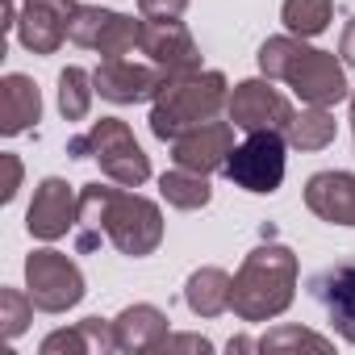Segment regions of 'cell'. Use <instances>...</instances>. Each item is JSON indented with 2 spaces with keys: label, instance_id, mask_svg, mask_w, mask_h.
I'll list each match as a JSON object with an SVG mask.
<instances>
[{
  "label": "cell",
  "instance_id": "obj_18",
  "mask_svg": "<svg viewBox=\"0 0 355 355\" xmlns=\"http://www.w3.org/2000/svg\"><path fill=\"white\" fill-rule=\"evenodd\" d=\"M38 117H42V92L30 76L13 71L0 80V134L17 138V134L34 130Z\"/></svg>",
  "mask_w": 355,
  "mask_h": 355
},
{
  "label": "cell",
  "instance_id": "obj_17",
  "mask_svg": "<svg viewBox=\"0 0 355 355\" xmlns=\"http://www.w3.org/2000/svg\"><path fill=\"white\" fill-rule=\"evenodd\" d=\"M171 326H167V313L159 305H130L113 318V343L117 351H130V355H142V351H159L167 343Z\"/></svg>",
  "mask_w": 355,
  "mask_h": 355
},
{
  "label": "cell",
  "instance_id": "obj_28",
  "mask_svg": "<svg viewBox=\"0 0 355 355\" xmlns=\"http://www.w3.org/2000/svg\"><path fill=\"white\" fill-rule=\"evenodd\" d=\"M17 189H21V159L5 155V189H0V201H13Z\"/></svg>",
  "mask_w": 355,
  "mask_h": 355
},
{
  "label": "cell",
  "instance_id": "obj_21",
  "mask_svg": "<svg viewBox=\"0 0 355 355\" xmlns=\"http://www.w3.org/2000/svg\"><path fill=\"white\" fill-rule=\"evenodd\" d=\"M159 193H163V201H167L171 209H184V214L205 209V205H209V197H214L209 180H205L201 171H189V167L163 171V175H159Z\"/></svg>",
  "mask_w": 355,
  "mask_h": 355
},
{
  "label": "cell",
  "instance_id": "obj_13",
  "mask_svg": "<svg viewBox=\"0 0 355 355\" xmlns=\"http://www.w3.org/2000/svg\"><path fill=\"white\" fill-rule=\"evenodd\" d=\"M76 222H80V193H71V184L59 180V175H46V180L34 189L26 230L34 239H42V243H55L67 230H76Z\"/></svg>",
  "mask_w": 355,
  "mask_h": 355
},
{
  "label": "cell",
  "instance_id": "obj_10",
  "mask_svg": "<svg viewBox=\"0 0 355 355\" xmlns=\"http://www.w3.org/2000/svg\"><path fill=\"white\" fill-rule=\"evenodd\" d=\"M138 51L146 55V63H155L159 71L171 76H184V71H201V46L189 34V26L175 17V21H146L142 17V42Z\"/></svg>",
  "mask_w": 355,
  "mask_h": 355
},
{
  "label": "cell",
  "instance_id": "obj_29",
  "mask_svg": "<svg viewBox=\"0 0 355 355\" xmlns=\"http://www.w3.org/2000/svg\"><path fill=\"white\" fill-rule=\"evenodd\" d=\"M175 347H184V351H214V343L205 334H167L163 351H175Z\"/></svg>",
  "mask_w": 355,
  "mask_h": 355
},
{
  "label": "cell",
  "instance_id": "obj_24",
  "mask_svg": "<svg viewBox=\"0 0 355 355\" xmlns=\"http://www.w3.org/2000/svg\"><path fill=\"white\" fill-rule=\"evenodd\" d=\"M34 309H38V305H34L30 293H21V288H0V334H5V338L26 334Z\"/></svg>",
  "mask_w": 355,
  "mask_h": 355
},
{
  "label": "cell",
  "instance_id": "obj_25",
  "mask_svg": "<svg viewBox=\"0 0 355 355\" xmlns=\"http://www.w3.org/2000/svg\"><path fill=\"white\" fill-rule=\"evenodd\" d=\"M288 347L330 351V338H322V334H313V330H301V326H276V330H268V334L255 343V351H288Z\"/></svg>",
  "mask_w": 355,
  "mask_h": 355
},
{
  "label": "cell",
  "instance_id": "obj_19",
  "mask_svg": "<svg viewBox=\"0 0 355 355\" xmlns=\"http://www.w3.org/2000/svg\"><path fill=\"white\" fill-rule=\"evenodd\" d=\"M230 293H234V276L226 268H197L184 284V305L197 318H218L230 309Z\"/></svg>",
  "mask_w": 355,
  "mask_h": 355
},
{
  "label": "cell",
  "instance_id": "obj_7",
  "mask_svg": "<svg viewBox=\"0 0 355 355\" xmlns=\"http://www.w3.org/2000/svg\"><path fill=\"white\" fill-rule=\"evenodd\" d=\"M26 293L34 297V305L42 313H67L84 301L88 288H84V272L71 255L42 247L26 259Z\"/></svg>",
  "mask_w": 355,
  "mask_h": 355
},
{
  "label": "cell",
  "instance_id": "obj_11",
  "mask_svg": "<svg viewBox=\"0 0 355 355\" xmlns=\"http://www.w3.org/2000/svg\"><path fill=\"white\" fill-rule=\"evenodd\" d=\"M92 84L113 105H138V101L159 96V88L167 84V71H159L155 63H134L130 55H121V59H101V67L92 71Z\"/></svg>",
  "mask_w": 355,
  "mask_h": 355
},
{
  "label": "cell",
  "instance_id": "obj_8",
  "mask_svg": "<svg viewBox=\"0 0 355 355\" xmlns=\"http://www.w3.org/2000/svg\"><path fill=\"white\" fill-rule=\"evenodd\" d=\"M67 42H76L84 51H96L101 59H121V55L138 51L142 21H134L125 13H113V9L80 5L76 17H71V26H67Z\"/></svg>",
  "mask_w": 355,
  "mask_h": 355
},
{
  "label": "cell",
  "instance_id": "obj_15",
  "mask_svg": "<svg viewBox=\"0 0 355 355\" xmlns=\"http://www.w3.org/2000/svg\"><path fill=\"white\" fill-rule=\"evenodd\" d=\"M309 293H313V301L326 309L330 326L355 347V259H343V263L322 268V272L309 280Z\"/></svg>",
  "mask_w": 355,
  "mask_h": 355
},
{
  "label": "cell",
  "instance_id": "obj_4",
  "mask_svg": "<svg viewBox=\"0 0 355 355\" xmlns=\"http://www.w3.org/2000/svg\"><path fill=\"white\" fill-rule=\"evenodd\" d=\"M230 101V84L222 71H184V76H171L155 105H150V134L159 142H171L180 138L184 130L201 125V121H214Z\"/></svg>",
  "mask_w": 355,
  "mask_h": 355
},
{
  "label": "cell",
  "instance_id": "obj_31",
  "mask_svg": "<svg viewBox=\"0 0 355 355\" xmlns=\"http://www.w3.org/2000/svg\"><path fill=\"white\" fill-rule=\"evenodd\" d=\"M351 134H355V92H351Z\"/></svg>",
  "mask_w": 355,
  "mask_h": 355
},
{
  "label": "cell",
  "instance_id": "obj_1",
  "mask_svg": "<svg viewBox=\"0 0 355 355\" xmlns=\"http://www.w3.org/2000/svg\"><path fill=\"white\" fill-rule=\"evenodd\" d=\"M76 251L88 255L96 247H117L130 259L159 251L163 243V214L150 197L130 193L125 184H84L80 189V222H76Z\"/></svg>",
  "mask_w": 355,
  "mask_h": 355
},
{
  "label": "cell",
  "instance_id": "obj_14",
  "mask_svg": "<svg viewBox=\"0 0 355 355\" xmlns=\"http://www.w3.org/2000/svg\"><path fill=\"white\" fill-rule=\"evenodd\" d=\"M76 0H21L17 9V38L34 55H55L67 42V26L76 17Z\"/></svg>",
  "mask_w": 355,
  "mask_h": 355
},
{
  "label": "cell",
  "instance_id": "obj_23",
  "mask_svg": "<svg viewBox=\"0 0 355 355\" xmlns=\"http://www.w3.org/2000/svg\"><path fill=\"white\" fill-rule=\"evenodd\" d=\"M92 96H96L92 71L67 67V71L59 76V113H63V121H84L88 109H92Z\"/></svg>",
  "mask_w": 355,
  "mask_h": 355
},
{
  "label": "cell",
  "instance_id": "obj_30",
  "mask_svg": "<svg viewBox=\"0 0 355 355\" xmlns=\"http://www.w3.org/2000/svg\"><path fill=\"white\" fill-rule=\"evenodd\" d=\"M338 59H343L347 67H355V13H351V21L343 26V38H338Z\"/></svg>",
  "mask_w": 355,
  "mask_h": 355
},
{
  "label": "cell",
  "instance_id": "obj_27",
  "mask_svg": "<svg viewBox=\"0 0 355 355\" xmlns=\"http://www.w3.org/2000/svg\"><path fill=\"white\" fill-rule=\"evenodd\" d=\"M189 9V0H138V13L146 21H175V17H184Z\"/></svg>",
  "mask_w": 355,
  "mask_h": 355
},
{
  "label": "cell",
  "instance_id": "obj_22",
  "mask_svg": "<svg viewBox=\"0 0 355 355\" xmlns=\"http://www.w3.org/2000/svg\"><path fill=\"white\" fill-rule=\"evenodd\" d=\"M334 17V0H284L280 5V21L288 26V34L297 38H318L326 34Z\"/></svg>",
  "mask_w": 355,
  "mask_h": 355
},
{
  "label": "cell",
  "instance_id": "obj_6",
  "mask_svg": "<svg viewBox=\"0 0 355 355\" xmlns=\"http://www.w3.org/2000/svg\"><path fill=\"white\" fill-rule=\"evenodd\" d=\"M284 146L288 138L280 130H255L247 134L230 159H226V180L243 193H255V197H272L280 184H284Z\"/></svg>",
  "mask_w": 355,
  "mask_h": 355
},
{
  "label": "cell",
  "instance_id": "obj_5",
  "mask_svg": "<svg viewBox=\"0 0 355 355\" xmlns=\"http://www.w3.org/2000/svg\"><path fill=\"white\" fill-rule=\"evenodd\" d=\"M67 155L71 159H96L109 180L113 184H125V189H138V184L150 180V159H146V150L138 146L134 130L121 117L92 121L80 138L67 142Z\"/></svg>",
  "mask_w": 355,
  "mask_h": 355
},
{
  "label": "cell",
  "instance_id": "obj_16",
  "mask_svg": "<svg viewBox=\"0 0 355 355\" xmlns=\"http://www.w3.org/2000/svg\"><path fill=\"white\" fill-rule=\"evenodd\" d=\"M305 205L330 226H355V171H318L305 180Z\"/></svg>",
  "mask_w": 355,
  "mask_h": 355
},
{
  "label": "cell",
  "instance_id": "obj_12",
  "mask_svg": "<svg viewBox=\"0 0 355 355\" xmlns=\"http://www.w3.org/2000/svg\"><path fill=\"white\" fill-rule=\"evenodd\" d=\"M171 163L175 167H189V171H222L230 150H234V121H201L193 130H184L180 138H171Z\"/></svg>",
  "mask_w": 355,
  "mask_h": 355
},
{
  "label": "cell",
  "instance_id": "obj_2",
  "mask_svg": "<svg viewBox=\"0 0 355 355\" xmlns=\"http://www.w3.org/2000/svg\"><path fill=\"white\" fill-rule=\"evenodd\" d=\"M259 71L268 80H284L305 105L334 109L338 101H351V84L343 76V63L330 51L309 46L297 34H276L259 46Z\"/></svg>",
  "mask_w": 355,
  "mask_h": 355
},
{
  "label": "cell",
  "instance_id": "obj_20",
  "mask_svg": "<svg viewBox=\"0 0 355 355\" xmlns=\"http://www.w3.org/2000/svg\"><path fill=\"white\" fill-rule=\"evenodd\" d=\"M334 134H338V121L326 105H305L284 130L288 146H297V150H326L334 142Z\"/></svg>",
  "mask_w": 355,
  "mask_h": 355
},
{
  "label": "cell",
  "instance_id": "obj_26",
  "mask_svg": "<svg viewBox=\"0 0 355 355\" xmlns=\"http://www.w3.org/2000/svg\"><path fill=\"white\" fill-rule=\"evenodd\" d=\"M59 351H67V355H92L96 347H92L88 326H84V322H76L71 330H55V334H46V338H42V355H59Z\"/></svg>",
  "mask_w": 355,
  "mask_h": 355
},
{
  "label": "cell",
  "instance_id": "obj_3",
  "mask_svg": "<svg viewBox=\"0 0 355 355\" xmlns=\"http://www.w3.org/2000/svg\"><path fill=\"white\" fill-rule=\"evenodd\" d=\"M293 297H297V255L284 243H263L234 272L230 309L243 322H272L293 305Z\"/></svg>",
  "mask_w": 355,
  "mask_h": 355
},
{
  "label": "cell",
  "instance_id": "obj_9",
  "mask_svg": "<svg viewBox=\"0 0 355 355\" xmlns=\"http://www.w3.org/2000/svg\"><path fill=\"white\" fill-rule=\"evenodd\" d=\"M293 117H297L293 101L280 88H272L268 76L263 80H243V84L230 88L226 121H234V130H247V134H255V130H280L284 134Z\"/></svg>",
  "mask_w": 355,
  "mask_h": 355
}]
</instances>
